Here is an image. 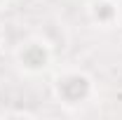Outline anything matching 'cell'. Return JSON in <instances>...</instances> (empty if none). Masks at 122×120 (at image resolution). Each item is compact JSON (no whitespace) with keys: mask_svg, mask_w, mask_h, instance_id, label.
I'll list each match as a JSON object with an SVG mask.
<instances>
[{"mask_svg":"<svg viewBox=\"0 0 122 120\" xmlns=\"http://www.w3.org/2000/svg\"><path fill=\"white\" fill-rule=\"evenodd\" d=\"M52 92L54 99L66 108H80V106L89 104L96 97V85L94 78L82 68L66 66L59 68L52 78Z\"/></svg>","mask_w":122,"mask_h":120,"instance_id":"obj_1","label":"cell"},{"mask_svg":"<svg viewBox=\"0 0 122 120\" xmlns=\"http://www.w3.org/2000/svg\"><path fill=\"white\" fill-rule=\"evenodd\" d=\"M14 59L19 68L28 75H42L54 66V47L40 35H30L16 47Z\"/></svg>","mask_w":122,"mask_h":120,"instance_id":"obj_2","label":"cell"},{"mask_svg":"<svg viewBox=\"0 0 122 120\" xmlns=\"http://www.w3.org/2000/svg\"><path fill=\"white\" fill-rule=\"evenodd\" d=\"M120 2L115 0H92L87 12H89L92 24L101 26V28H113L120 21Z\"/></svg>","mask_w":122,"mask_h":120,"instance_id":"obj_3","label":"cell"},{"mask_svg":"<svg viewBox=\"0 0 122 120\" xmlns=\"http://www.w3.org/2000/svg\"><path fill=\"white\" fill-rule=\"evenodd\" d=\"M5 5H7V0H0V10H2V7H5Z\"/></svg>","mask_w":122,"mask_h":120,"instance_id":"obj_4","label":"cell"},{"mask_svg":"<svg viewBox=\"0 0 122 120\" xmlns=\"http://www.w3.org/2000/svg\"><path fill=\"white\" fill-rule=\"evenodd\" d=\"M115 2H120V0H115Z\"/></svg>","mask_w":122,"mask_h":120,"instance_id":"obj_5","label":"cell"}]
</instances>
